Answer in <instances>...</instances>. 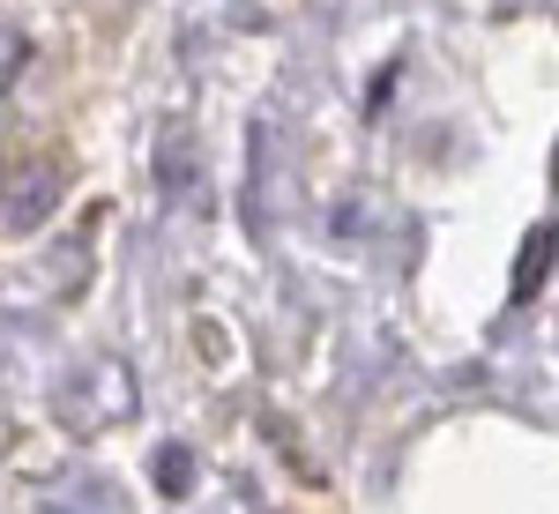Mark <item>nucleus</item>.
I'll use <instances>...</instances> for the list:
<instances>
[{
    "instance_id": "obj_1",
    "label": "nucleus",
    "mask_w": 559,
    "mask_h": 514,
    "mask_svg": "<svg viewBox=\"0 0 559 514\" xmlns=\"http://www.w3.org/2000/svg\"><path fill=\"white\" fill-rule=\"evenodd\" d=\"M52 202H60V157L52 150H15L0 165V231L8 239L38 231L45 216H52Z\"/></svg>"
},
{
    "instance_id": "obj_3",
    "label": "nucleus",
    "mask_w": 559,
    "mask_h": 514,
    "mask_svg": "<svg viewBox=\"0 0 559 514\" xmlns=\"http://www.w3.org/2000/svg\"><path fill=\"white\" fill-rule=\"evenodd\" d=\"M545 254H552V224H537V239H530V254H522V276H515L522 299H530V291L545 284Z\"/></svg>"
},
{
    "instance_id": "obj_2",
    "label": "nucleus",
    "mask_w": 559,
    "mask_h": 514,
    "mask_svg": "<svg viewBox=\"0 0 559 514\" xmlns=\"http://www.w3.org/2000/svg\"><path fill=\"white\" fill-rule=\"evenodd\" d=\"M157 492H194V455L187 447H157Z\"/></svg>"
}]
</instances>
